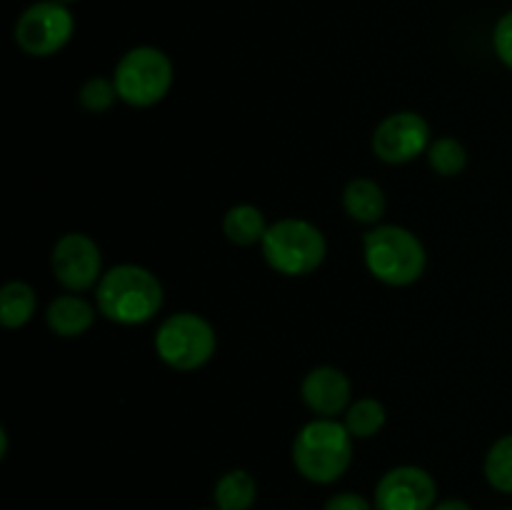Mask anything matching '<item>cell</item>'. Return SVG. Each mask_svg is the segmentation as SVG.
I'll return each instance as SVG.
<instances>
[{"label": "cell", "mask_w": 512, "mask_h": 510, "mask_svg": "<svg viewBox=\"0 0 512 510\" xmlns=\"http://www.w3.org/2000/svg\"><path fill=\"white\" fill-rule=\"evenodd\" d=\"M165 288L153 270L135 263L105 270L95 288L100 315L115 325H143L160 313Z\"/></svg>", "instance_id": "obj_1"}, {"label": "cell", "mask_w": 512, "mask_h": 510, "mask_svg": "<svg viewBox=\"0 0 512 510\" xmlns=\"http://www.w3.org/2000/svg\"><path fill=\"white\" fill-rule=\"evenodd\" d=\"M353 435L338 418H315L295 433L290 458L300 478L330 485L348 473L353 463Z\"/></svg>", "instance_id": "obj_2"}, {"label": "cell", "mask_w": 512, "mask_h": 510, "mask_svg": "<svg viewBox=\"0 0 512 510\" xmlns=\"http://www.w3.org/2000/svg\"><path fill=\"white\" fill-rule=\"evenodd\" d=\"M363 260L378 283L408 288L423 278L428 268V250L413 230L380 223L363 235Z\"/></svg>", "instance_id": "obj_3"}, {"label": "cell", "mask_w": 512, "mask_h": 510, "mask_svg": "<svg viewBox=\"0 0 512 510\" xmlns=\"http://www.w3.org/2000/svg\"><path fill=\"white\" fill-rule=\"evenodd\" d=\"M263 258L285 278L310 275L328 258V240L315 223L305 218H280L270 223L263 243Z\"/></svg>", "instance_id": "obj_4"}, {"label": "cell", "mask_w": 512, "mask_h": 510, "mask_svg": "<svg viewBox=\"0 0 512 510\" xmlns=\"http://www.w3.org/2000/svg\"><path fill=\"white\" fill-rule=\"evenodd\" d=\"M173 78V60L155 45H135L120 55L113 70L118 98L130 108H153L163 103L173 88Z\"/></svg>", "instance_id": "obj_5"}, {"label": "cell", "mask_w": 512, "mask_h": 510, "mask_svg": "<svg viewBox=\"0 0 512 510\" xmlns=\"http://www.w3.org/2000/svg\"><path fill=\"white\" fill-rule=\"evenodd\" d=\"M155 355L168 368L180 373H193L213 360L218 348V335L213 323L200 313H173L158 325L153 338Z\"/></svg>", "instance_id": "obj_6"}, {"label": "cell", "mask_w": 512, "mask_h": 510, "mask_svg": "<svg viewBox=\"0 0 512 510\" xmlns=\"http://www.w3.org/2000/svg\"><path fill=\"white\" fill-rule=\"evenodd\" d=\"M75 33V18L68 5L58 0H38L18 15L13 25V40L30 58H50L70 43Z\"/></svg>", "instance_id": "obj_7"}, {"label": "cell", "mask_w": 512, "mask_h": 510, "mask_svg": "<svg viewBox=\"0 0 512 510\" xmlns=\"http://www.w3.org/2000/svg\"><path fill=\"white\" fill-rule=\"evenodd\" d=\"M430 123L420 113L413 110H398L390 113L375 125L370 148L373 155L385 165H405L418 160L420 155L428 153L430 143Z\"/></svg>", "instance_id": "obj_8"}, {"label": "cell", "mask_w": 512, "mask_h": 510, "mask_svg": "<svg viewBox=\"0 0 512 510\" xmlns=\"http://www.w3.org/2000/svg\"><path fill=\"white\" fill-rule=\"evenodd\" d=\"M50 270L53 278L68 293H85L98 288L103 278V250L88 233H65L55 240L50 253Z\"/></svg>", "instance_id": "obj_9"}, {"label": "cell", "mask_w": 512, "mask_h": 510, "mask_svg": "<svg viewBox=\"0 0 512 510\" xmlns=\"http://www.w3.org/2000/svg\"><path fill=\"white\" fill-rule=\"evenodd\" d=\"M438 503L435 478L420 465H395L378 480L375 510H433Z\"/></svg>", "instance_id": "obj_10"}, {"label": "cell", "mask_w": 512, "mask_h": 510, "mask_svg": "<svg viewBox=\"0 0 512 510\" xmlns=\"http://www.w3.org/2000/svg\"><path fill=\"white\" fill-rule=\"evenodd\" d=\"M300 400L318 418H338L353 403V383L335 365H315L300 383Z\"/></svg>", "instance_id": "obj_11"}, {"label": "cell", "mask_w": 512, "mask_h": 510, "mask_svg": "<svg viewBox=\"0 0 512 510\" xmlns=\"http://www.w3.org/2000/svg\"><path fill=\"white\" fill-rule=\"evenodd\" d=\"M98 313V305L83 298V293H63L45 308V323L58 338H80L93 328Z\"/></svg>", "instance_id": "obj_12"}, {"label": "cell", "mask_w": 512, "mask_h": 510, "mask_svg": "<svg viewBox=\"0 0 512 510\" xmlns=\"http://www.w3.org/2000/svg\"><path fill=\"white\" fill-rule=\"evenodd\" d=\"M343 210L350 220L360 225H380L385 210H388V198H385L383 185L375 183L373 178H353L345 185Z\"/></svg>", "instance_id": "obj_13"}, {"label": "cell", "mask_w": 512, "mask_h": 510, "mask_svg": "<svg viewBox=\"0 0 512 510\" xmlns=\"http://www.w3.org/2000/svg\"><path fill=\"white\" fill-rule=\"evenodd\" d=\"M220 228H223V235L230 243L240 245V248H250V245L263 243L270 223L265 220V213L258 205L238 203L225 210Z\"/></svg>", "instance_id": "obj_14"}, {"label": "cell", "mask_w": 512, "mask_h": 510, "mask_svg": "<svg viewBox=\"0 0 512 510\" xmlns=\"http://www.w3.org/2000/svg\"><path fill=\"white\" fill-rule=\"evenodd\" d=\"M215 508L220 510H250L258 500V483L243 468H233L218 478L213 488Z\"/></svg>", "instance_id": "obj_15"}, {"label": "cell", "mask_w": 512, "mask_h": 510, "mask_svg": "<svg viewBox=\"0 0 512 510\" xmlns=\"http://www.w3.org/2000/svg\"><path fill=\"white\" fill-rule=\"evenodd\" d=\"M38 310V295L25 280H10L0 290V323L8 330H18L33 320Z\"/></svg>", "instance_id": "obj_16"}, {"label": "cell", "mask_w": 512, "mask_h": 510, "mask_svg": "<svg viewBox=\"0 0 512 510\" xmlns=\"http://www.w3.org/2000/svg\"><path fill=\"white\" fill-rule=\"evenodd\" d=\"M388 410L378 398H358L343 413V425L355 440H370L385 428Z\"/></svg>", "instance_id": "obj_17"}, {"label": "cell", "mask_w": 512, "mask_h": 510, "mask_svg": "<svg viewBox=\"0 0 512 510\" xmlns=\"http://www.w3.org/2000/svg\"><path fill=\"white\" fill-rule=\"evenodd\" d=\"M483 473L490 488L512 495V433L490 445V450L485 453Z\"/></svg>", "instance_id": "obj_18"}, {"label": "cell", "mask_w": 512, "mask_h": 510, "mask_svg": "<svg viewBox=\"0 0 512 510\" xmlns=\"http://www.w3.org/2000/svg\"><path fill=\"white\" fill-rule=\"evenodd\" d=\"M428 163L433 168L435 175L440 178H455V175L463 173L468 168V150L460 143L458 138H435L428 148Z\"/></svg>", "instance_id": "obj_19"}, {"label": "cell", "mask_w": 512, "mask_h": 510, "mask_svg": "<svg viewBox=\"0 0 512 510\" xmlns=\"http://www.w3.org/2000/svg\"><path fill=\"white\" fill-rule=\"evenodd\" d=\"M118 98V88H115L113 78H103V75H93V78L85 80L78 90V103L80 108L88 110V113H108L115 105Z\"/></svg>", "instance_id": "obj_20"}, {"label": "cell", "mask_w": 512, "mask_h": 510, "mask_svg": "<svg viewBox=\"0 0 512 510\" xmlns=\"http://www.w3.org/2000/svg\"><path fill=\"white\" fill-rule=\"evenodd\" d=\"M493 50L500 63L512 70V10L500 15V20L493 28Z\"/></svg>", "instance_id": "obj_21"}, {"label": "cell", "mask_w": 512, "mask_h": 510, "mask_svg": "<svg viewBox=\"0 0 512 510\" xmlns=\"http://www.w3.org/2000/svg\"><path fill=\"white\" fill-rule=\"evenodd\" d=\"M323 510H375V505L360 493H335L333 498L325 500Z\"/></svg>", "instance_id": "obj_22"}, {"label": "cell", "mask_w": 512, "mask_h": 510, "mask_svg": "<svg viewBox=\"0 0 512 510\" xmlns=\"http://www.w3.org/2000/svg\"><path fill=\"white\" fill-rule=\"evenodd\" d=\"M433 510H473L470 508L465 500L460 498H448V500H440V503H435Z\"/></svg>", "instance_id": "obj_23"}, {"label": "cell", "mask_w": 512, "mask_h": 510, "mask_svg": "<svg viewBox=\"0 0 512 510\" xmlns=\"http://www.w3.org/2000/svg\"><path fill=\"white\" fill-rule=\"evenodd\" d=\"M58 3H63V5H70V3H78V0H58Z\"/></svg>", "instance_id": "obj_24"}, {"label": "cell", "mask_w": 512, "mask_h": 510, "mask_svg": "<svg viewBox=\"0 0 512 510\" xmlns=\"http://www.w3.org/2000/svg\"><path fill=\"white\" fill-rule=\"evenodd\" d=\"M200 510H220V508H200Z\"/></svg>", "instance_id": "obj_25"}, {"label": "cell", "mask_w": 512, "mask_h": 510, "mask_svg": "<svg viewBox=\"0 0 512 510\" xmlns=\"http://www.w3.org/2000/svg\"><path fill=\"white\" fill-rule=\"evenodd\" d=\"M508 510H512V508H508Z\"/></svg>", "instance_id": "obj_26"}]
</instances>
